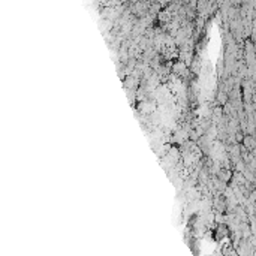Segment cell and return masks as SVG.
<instances>
[{
  "label": "cell",
  "instance_id": "1",
  "mask_svg": "<svg viewBox=\"0 0 256 256\" xmlns=\"http://www.w3.org/2000/svg\"><path fill=\"white\" fill-rule=\"evenodd\" d=\"M232 178V172L229 169H220L219 171V180L223 183H228L229 180Z\"/></svg>",
  "mask_w": 256,
  "mask_h": 256
}]
</instances>
